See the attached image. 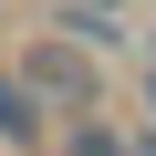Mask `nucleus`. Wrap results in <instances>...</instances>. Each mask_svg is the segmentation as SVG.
<instances>
[{"mask_svg": "<svg viewBox=\"0 0 156 156\" xmlns=\"http://www.w3.org/2000/svg\"><path fill=\"white\" fill-rule=\"evenodd\" d=\"M21 73H31V94L52 104V125H62V115H104V62H94L83 42H62V31H42V42L21 52Z\"/></svg>", "mask_w": 156, "mask_h": 156, "instance_id": "f257e3e1", "label": "nucleus"}, {"mask_svg": "<svg viewBox=\"0 0 156 156\" xmlns=\"http://www.w3.org/2000/svg\"><path fill=\"white\" fill-rule=\"evenodd\" d=\"M52 146V104L31 94L21 62H0V156H42Z\"/></svg>", "mask_w": 156, "mask_h": 156, "instance_id": "f03ea898", "label": "nucleus"}, {"mask_svg": "<svg viewBox=\"0 0 156 156\" xmlns=\"http://www.w3.org/2000/svg\"><path fill=\"white\" fill-rule=\"evenodd\" d=\"M52 31H62V42H83L94 62H115V52L135 42V21H125V11H62V0H52Z\"/></svg>", "mask_w": 156, "mask_h": 156, "instance_id": "7ed1b4c3", "label": "nucleus"}, {"mask_svg": "<svg viewBox=\"0 0 156 156\" xmlns=\"http://www.w3.org/2000/svg\"><path fill=\"white\" fill-rule=\"evenodd\" d=\"M52 135H62V156H135V135H125L115 115H62Z\"/></svg>", "mask_w": 156, "mask_h": 156, "instance_id": "20e7f679", "label": "nucleus"}, {"mask_svg": "<svg viewBox=\"0 0 156 156\" xmlns=\"http://www.w3.org/2000/svg\"><path fill=\"white\" fill-rule=\"evenodd\" d=\"M62 11H135V0H62Z\"/></svg>", "mask_w": 156, "mask_h": 156, "instance_id": "39448f33", "label": "nucleus"}, {"mask_svg": "<svg viewBox=\"0 0 156 156\" xmlns=\"http://www.w3.org/2000/svg\"><path fill=\"white\" fill-rule=\"evenodd\" d=\"M146 135H156V62H146Z\"/></svg>", "mask_w": 156, "mask_h": 156, "instance_id": "423d86ee", "label": "nucleus"}, {"mask_svg": "<svg viewBox=\"0 0 156 156\" xmlns=\"http://www.w3.org/2000/svg\"><path fill=\"white\" fill-rule=\"evenodd\" d=\"M135 156H156V135H135Z\"/></svg>", "mask_w": 156, "mask_h": 156, "instance_id": "0eeeda50", "label": "nucleus"}]
</instances>
